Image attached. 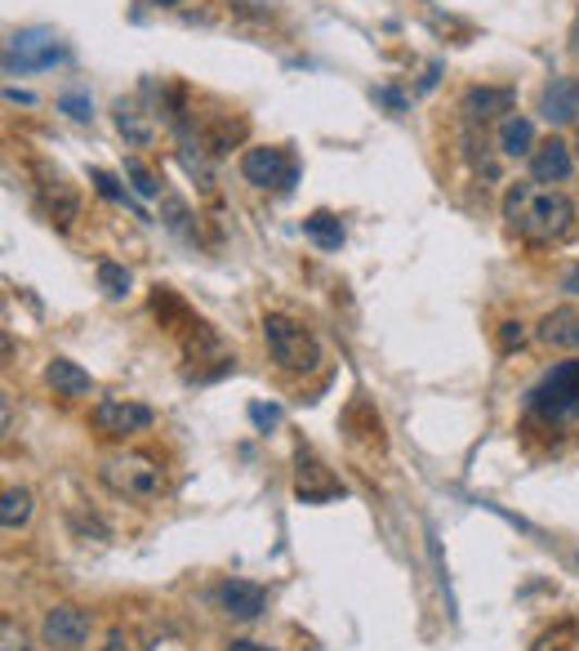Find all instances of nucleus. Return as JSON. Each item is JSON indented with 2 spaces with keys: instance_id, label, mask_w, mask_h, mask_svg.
I'll use <instances>...</instances> for the list:
<instances>
[{
  "instance_id": "1",
  "label": "nucleus",
  "mask_w": 579,
  "mask_h": 651,
  "mask_svg": "<svg viewBox=\"0 0 579 651\" xmlns=\"http://www.w3.org/2000/svg\"><path fill=\"white\" fill-rule=\"evenodd\" d=\"M504 219L530 246H557L575 232V201L544 183H513L504 193Z\"/></svg>"
},
{
  "instance_id": "2",
  "label": "nucleus",
  "mask_w": 579,
  "mask_h": 651,
  "mask_svg": "<svg viewBox=\"0 0 579 651\" xmlns=\"http://www.w3.org/2000/svg\"><path fill=\"white\" fill-rule=\"evenodd\" d=\"M526 410L544 429L579 425V361H557L544 370V380L526 393Z\"/></svg>"
},
{
  "instance_id": "3",
  "label": "nucleus",
  "mask_w": 579,
  "mask_h": 651,
  "mask_svg": "<svg viewBox=\"0 0 579 651\" xmlns=\"http://www.w3.org/2000/svg\"><path fill=\"white\" fill-rule=\"evenodd\" d=\"M263 344L285 376H308V370H317V361H321V344L312 340V331L285 312L263 317Z\"/></svg>"
},
{
  "instance_id": "4",
  "label": "nucleus",
  "mask_w": 579,
  "mask_h": 651,
  "mask_svg": "<svg viewBox=\"0 0 579 651\" xmlns=\"http://www.w3.org/2000/svg\"><path fill=\"white\" fill-rule=\"evenodd\" d=\"M99 478L121 500H157L165 491L161 464L152 455H143V451H112V455H103Z\"/></svg>"
},
{
  "instance_id": "5",
  "label": "nucleus",
  "mask_w": 579,
  "mask_h": 651,
  "mask_svg": "<svg viewBox=\"0 0 579 651\" xmlns=\"http://www.w3.org/2000/svg\"><path fill=\"white\" fill-rule=\"evenodd\" d=\"M67 59V45L50 27H19L5 40V76H27V72H50Z\"/></svg>"
},
{
  "instance_id": "6",
  "label": "nucleus",
  "mask_w": 579,
  "mask_h": 651,
  "mask_svg": "<svg viewBox=\"0 0 579 651\" xmlns=\"http://www.w3.org/2000/svg\"><path fill=\"white\" fill-rule=\"evenodd\" d=\"M241 179H246L250 188L290 193L299 179V161L290 148H246L241 152Z\"/></svg>"
},
{
  "instance_id": "7",
  "label": "nucleus",
  "mask_w": 579,
  "mask_h": 651,
  "mask_svg": "<svg viewBox=\"0 0 579 651\" xmlns=\"http://www.w3.org/2000/svg\"><path fill=\"white\" fill-rule=\"evenodd\" d=\"M36 206H40V214L50 219L59 232H67L81 219V193L72 188L59 170L45 165V161H36Z\"/></svg>"
},
{
  "instance_id": "8",
  "label": "nucleus",
  "mask_w": 579,
  "mask_h": 651,
  "mask_svg": "<svg viewBox=\"0 0 579 651\" xmlns=\"http://www.w3.org/2000/svg\"><path fill=\"white\" fill-rule=\"evenodd\" d=\"M89 629H94V621L76 602H54V607L40 616V642L50 651H81L89 642Z\"/></svg>"
},
{
  "instance_id": "9",
  "label": "nucleus",
  "mask_w": 579,
  "mask_h": 651,
  "mask_svg": "<svg viewBox=\"0 0 579 651\" xmlns=\"http://www.w3.org/2000/svg\"><path fill=\"white\" fill-rule=\"evenodd\" d=\"M152 425H157L152 406H143L134 397H103L94 406V429L108 438H134V433H148Z\"/></svg>"
},
{
  "instance_id": "10",
  "label": "nucleus",
  "mask_w": 579,
  "mask_h": 651,
  "mask_svg": "<svg viewBox=\"0 0 579 651\" xmlns=\"http://www.w3.org/2000/svg\"><path fill=\"white\" fill-rule=\"evenodd\" d=\"M459 112H464L468 125L504 121V116H513V89H504V85H472V89H464Z\"/></svg>"
},
{
  "instance_id": "11",
  "label": "nucleus",
  "mask_w": 579,
  "mask_h": 651,
  "mask_svg": "<svg viewBox=\"0 0 579 651\" xmlns=\"http://www.w3.org/2000/svg\"><path fill=\"white\" fill-rule=\"evenodd\" d=\"M214 598H219L223 616H232V621H255L268 607V589L255 580H223Z\"/></svg>"
},
{
  "instance_id": "12",
  "label": "nucleus",
  "mask_w": 579,
  "mask_h": 651,
  "mask_svg": "<svg viewBox=\"0 0 579 651\" xmlns=\"http://www.w3.org/2000/svg\"><path fill=\"white\" fill-rule=\"evenodd\" d=\"M570 170H575V148L562 144V138H544V144L530 152V179L544 183V188L549 183H566Z\"/></svg>"
},
{
  "instance_id": "13",
  "label": "nucleus",
  "mask_w": 579,
  "mask_h": 651,
  "mask_svg": "<svg viewBox=\"0 0 579 651\" xmlns=\"http://www.w3.org/2000/svg\"><path fill=\"white\" fill-rule=\"evenodd\" d=\"M540 112L549 125H575L579 121V81L575 76H553L540 95Z\"/></svg>"
},
{
  "instance_id": "14",
  "label": "nucleus",
  "mask_w": 579,
  "mask_h": 651,
  "mask_svg": "<svg viewBox=\"0 0 579 651\" xmlns=\"http://www.w3.org/2000/svg\"><path fill=\"white\" fill-rule=\"evenodd\" d=\"M45 384H50L59 397H89L94 393L89 370H81L72 357H54L50 366H45Z\"/></svg>"
},
{
  "instance_id": "15",
  "label": "nucleus",
  "mask_w": 579,
  "mask_h": 651,
  "mask_svg": "<svg viewBox=\"0 0 579 651\" xmlns=\"http://www.w3.org/2000/svg\"><path fill=\"white\" fill-rule=\"evenodd\" d=\"M540 344H549V348H566V353H575L579 348V312L575 308H553L544 321H540Z\"/></svg>"
},
{
  "instance_id": "16",
  "label": "nucleus",
  "mask_w": 579,
  "mask_h": 651,
  "mask_svg": "<svg viewBox=\"0 0 579 651\" xmlns=\"http://www.w3.org/2000/svg\"><path fill=\"white\" fill-rule=\"evenodd\" d=\"M540 144H535V125H530L526 116H504L500 121V152L504 157H530V152H535Z\"/></svg>"
},
{
  "instance_id": "17",
  "label": "nucleus",
  "mask_w": 579,
  "mask_h": 651,
  "mask_svg": "<svg viewBox=\"0 0 579 651\" xmlns=\"http://www.w3.org/2000/svg\"><path fill=\"white\" fill-rule=\"evenodd\" d=\"M32 508H36V500L27 487H5V495H0V527L23 531L32 523Z\"/></svg>"
},
{
  "instance_id": "18",
  "label": "nucleus",
  "mask_w": 579,
  "mask_h": 651,
  "mask_svg": "<svg viewBox=\"0 0 579 651\" xmlns=\"http://www.w3.org/2000/svg\"><path fill=\"white\" fill-rule=\"evenodd\" d=\"M304 232L321 250H340L344 246V223H340V214H330V210H312L304 219Z\"/></svg>"
},
{
  "instance_id": "19",
  "label": "nucleus",
  "mask_w": 579,
  "mask_h": 651,
  "mask_svg": "<svg viewBox=\"0 0 579 651\" xmlns=\"http://www.w3.org/2000/svg\"><path fill=\"white\" fill-rule=\"evenodd\" d=\"M99 286H103V295L108 299H125L130 295V268H121L116 259H99Z\"/></svg>"
},
{
  "instance_id": "20",
  "label": "nucleus",
  "mask_w": 579,
  "mask_h": 651,
  "mask_svg": "<svg viewBox=\"0 0 579 651\" xmlns=\"http://www.w3.org/2000/svg\"><path fill=\"white\" fill-rule=\"evenodd\" d=\"M304 459H308V478H312V482H321V478H325V469H321V464H317L312 455H304ZM295 491H299V500H330V495H344V487H340V482H325V487H308V482H304V487H295Z\"/></svg>"
},
{
  "instance_id": "21",
  "label": "nucleus",
  "mask_w": 579,
  "mask_h": 651,
  "mask_svg": "<svg viewBox=\"0 0 579 651\" xmlns=\"http://www.w3.org/2000/svg\"><path fill=\"white\" fill-rule=\"evenodd\" d=\"M116 130L130 138L134 148H152V138H157V134H152V125H143V121H138L134 112H125V108L116 112Z\"/></svg>"
},
{
  "instance_id": "22",
  "label": "nucleus",
  "mask_w": 579,
  "mask_h": 651,
  "mask_svg": "<svg viewBox=\"0 0 579 651\" xmlns=\"http://www.w3.org/2000/svg\"><path fill=\"white\" fill-rule=\"evenodd\" d=\"M125 179H130V188H134L138 197H157V193H161V183H157L148 170H143V161H134V157L125 161Z\"/></svg>"
},
{
  "instance_id": "23",
  "label": "nucleus",
  "mask_w": 579,
  "mask_h": 651,
  "mask_svg": "<svg viewBox=\"0 0 579 651\" xmlns=\"http://www.w3.org/2000/svg\"><path fill=\"white\" fill-rule=\"evenodd\" d=\"M89 183H94V188H99V197H108V201H121V206L130 201L125 188H121V183H116L108 170H89Z\"/></svg>"
},
{
  "instance_id": "24",
  "label": "nucleus",
  "mask_w": 579,
  "mask_h": 651,
  "mask_svg": "<svg viewBox=\"0 0 579 651\" xmlns=\"http://www.w3.org/2000/svg\"><path fill=\"white\" fill-rule=\"evenodd\" d=\"M59 112H67L72 121H89V116H94V103H89L85 95H76V89H67V95L59 99Z\"/></svg>"
},
{
  "instance_id": "25",
  "label": "nucleus",
  "mask_w": 579,
  "mask_h": 651,
  "mask_svg": "<svg viewBox=\"0 0 579 651\" xmlns=\"http://www.w3.org/2000/svg\"><path fill=\"white\" fill-rule=\"evenodd\" d=\"M161 214H165V223H170L174 232H187V219H192V214H187V206H183L178 197H161Z\"/></svg>"
},
{
  "instance_id": "26",
  "label": "nucleus",
  "mask_w": 579,
  "mask_h": 651,
  "mask_svg": "<svg viewBox=\"0 0 579 651\" xmlns=\"http://www.w3.org/2000/svg\"><path fill=\"white\" fill-rule=\"evenodd\" d=\"M0 651H27V638H23V629L10 616L0 621Z\"/></svg>"
},
{
  "instance_id": "27",
  "label": "nucleus",
  "mask_w": 579,
  "mask_h": 651,
  "mask_svg": "<svg viewBox=\"0 0 579 651\" xmlns=\"http://www.w3.org/2000/svg\"><path fill=\"white\" fill-rule=\"evenodd\" d=\"M250 420H255L259 429H276V425H281V406H263V402H255V406H250Z\"/></svg>"
},
{
  "instance_id": "28",
  "label": "nucleus",
  "mask_w": 579,
  "mask_h": 651,
  "mask_svg": "<svg viewBox=\"0 0 579 651\" xmlns=\"http://www.w3.org/2000/svg\"><path fill=\"white\" fill-rule=\"evenodd\" d=\"M521 340H526V326H521V321H504V331H500V348H504V353H513V348H521Z\"/></svg>"
},
{
  "instance_id": "29",
  "label": "nucleus",
  "mask_w": 579,
  "mask_h": 651,
  "mask_svg": "<svg viewBox=\"0 0 579 651\" xmlns=\"http://www.w3.org/2000/svg\"><path fill=\"white\" fill-rule=\"evenodd\" d=\"M99 651H134V647H130V638H125L121 629H112V634H108V642H103Z\"/></svg>"
},
{
  "instance_id": "30",
  "label": "nucleus",
  "mask_w": 579,
  "mask_h": 651,
  "mask_svg": "<svg viewBox=\"0 0 579 651\" xmlns=\"http://www.w3.org/2000/svg\"><path fill=\"white\" fill-rule=\"evenodd\" d=\"M223 651H272V647H263V642H250V638H236V642H227Z\"/></svg>"
},
{
  "instance_id": "31",
  "label": "nucleus",
  "mask_w": 579,
  "mask_h": 651,
  "mask_svg": "<svg viewBox=\"0 0 579 651\" xmlns=\"http://www.w3.org/2000/svg\"><path fill=\"white\" fill-rule=\"evenodd\" d=\"M379 99H383V103H389L393 112H402V108H406V99L397 95V89H379Z\"/></svg>"
},
{
  "instance_id": "32",
  "label": "nucleus",
  "mask_w": 579,
  "mask_h": 651,
  "mask_svg": "<svg viewBox=\"0 0 579 651\" xmlns=\"http://www.w3.org/2000/svg\"><path fill=\"white\" fill-rule=\"evenodd\" d=\"M5 99H10V103H36V99L27 95V89H5Z\"/></svg>"
},
{
  "instance_id": "33",
  "label": "nucleus",
  "mask_w": 579,
  "mask_h": 651,
  "mask_svg": "<svg viewBox=\"0 0 579 651\" xmlns=\"http://www.w3.org/2000/svg\"><path fill=\"white\" fill-rule=\"evenodd\" d=\"M562 286H566L570 295H579V268H570V272H566V282H562Z\"/></svg>"
},
{
  "instance_id": "34",
  "label": "nucleus",
  "mask_w": 579,
  "mask_h": 651,
  "mask_svg": "<svg viewBox=\"0 0 579 651\" xmlns=\"http://www.w3.org/2000/svg\"><path fill=\"white\" fill-rule=\"evenodd\" d=\"M152 5H178V0H152Z\"/></svg>"
},
{
  "instance_id": "35",
  "label": "nucleus",
  "mask_w": 579,
  "mask_h": 651,
  "mask_svg": "<svg viewBox=\"0 0 579 651\" xmlns=\"http://www.w3.org/2000/svg\"><path fill=\"white\" fill-rule=\"evenodd\" d=\"M570 148H575V157H579V138H575V144H570Z\"/></svg>"
},
{
  "instance_id": "36",
  "label": "nucleus",
  "mask_w": 579,
  "mask_h": 651,
  "mask_svg": "<svg viewBox=\"0 0 579 651\" xmlns=\"http://www.w3.org/2000/svg\"><path fill=\"white\" fill-rule=\"evenodd\" d=\"M575 45H579V27H575Z\"/></svg>"
}]
</instances>
